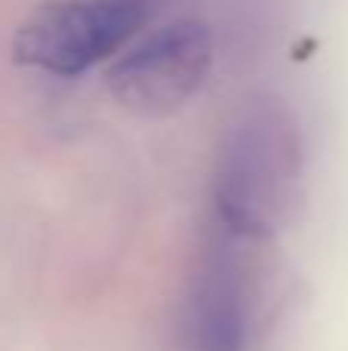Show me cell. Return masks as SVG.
Segmentation results:
<instances>
[{
    "mask_svg": "<svg viewBox=\"0 0 348 351\" xmlns=\"http://www.w3.org/2000/svg\"><path fill=\"white\" fill-rule=\"evenodd\" d=\"M299 173V145L281 114H253L228 133L216 164V206L234 234L262 237L281 222Z\"/></svg>",
    "mask_w": 348,
    "mask_h": 351,
    "instance_id": "6da1fadb",
    "label": "cell"
},
{
    "mask_svg": "<svg viewBox=\"0 0 348 351\" xmlns=\"http://www.w3.org/2000/svg\"><path fill=\"white\" fill-rule=\"evenodd\" d=\"M145 19V0H49L22 19L12 56L22 65L74 77L117 53Z\"/></svg>",
    "mask_w": 348,
    "mask_h": 351,
    "instance_id": "7a4b0ae2",
    "label": "cell"
},
{
    "mask_svg": "<svg viewBox=\"0 0 348 351\" xmlns=\"http://www.w3.org/2000/svg\"><path fill=\"white\" fill-rule=\"evenodd\" d=\"M213 68V34L197 19L154 31L108 71V90L127 111L170 114L203 86Z\"/></svg>",
    "mask_w": 348,
    "mask_h": 351,
    "instance_id": "3957f363",
    "label": "cell"
},
{
    "mask_svg": "<svg viewBox=\"0 0 348 351\" xmlns=\"http://www.w3.org/2000/svg\"><path fill=\"white\" fill-rule=\"evenodd\" d=\"M195 333L201 351H244V293L228 268L207 274L195 302Z\"/></svg>",
    "mask_w": 348,
    "mask_h": 351,
    "instance_id": "277c9868",
    "label": "cell"
}]
</instances>
